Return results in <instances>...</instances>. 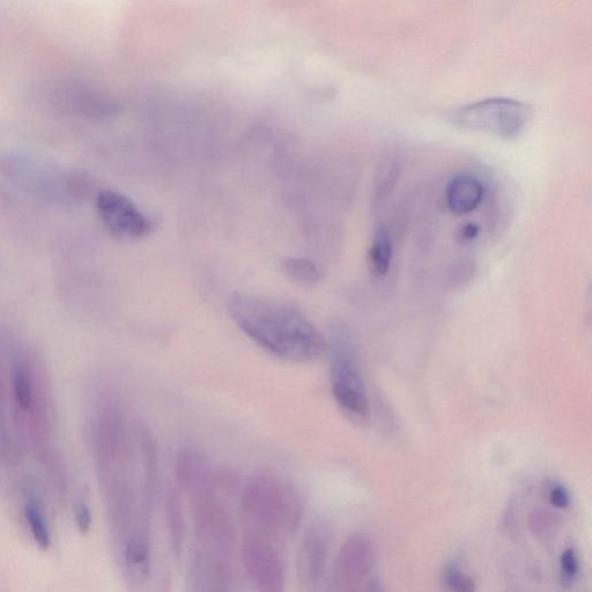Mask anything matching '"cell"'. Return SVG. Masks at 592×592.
I'll return each instance as SVG.
<instances>
[{"label": "cell", "instance_id": "cell-1", "mask_svg": "<svg viewBox=\"0 0 592 592\" xmlns=\"http://www.w3.org/2000/svg\"><path fill=\"white\" fill-rule=\"evenodd\" d=\"M229 310L236 324L265 351L296 362L313 361L327 349L322 333L300 310L287 303L235 294Z\"/></svg>", "mask_w": 592, "mask_h": 592}, {"label": "cell", "instance_id": "cell-2", "mask_svg": "<svg viewBox=\"0 0 592 592\" xmlns=\"http://www.w3.org/2000/svg\"><path fill=\"white\" fill-rule=\"evenodd\" d=\"M241 513L247 534L278 544L298 529L302 503L290 484L265 473L251 479L244 488Z\"/></svg>", "mask_w": 592, "mask_h": 592}, {"label": "cell", "instance_id": "cell-3", "mask_svg": "<svg viewBox=\"0 0 592 592\" xmlns=\"http://www.w3.org/2000/svg\"><path fill=\"white\" fill-rule=\"evenodd\" d=\"M534 111L527 103L505 98L486 99L454 111L456 127L513 140L528 129Z\"/></svg>", "mask_w": 592, "mask_h": 592}, {"label": "cell", "instance_id": "cell-4", "mask_svg": "<svg viewBox=\"0 0 592 592\" xmlns=\"http://www.w3.org/2000/svg\"><path fill=\"white\" fill-rule=\"evenodd\" d=\"M330 375L332 394L340 409L354 423L366 424L369 403L365 383L357 361L345 347L333 353Z\"/></svg>", "mask_w": 592, "mask_h": 592}, {"label": "cell", "instance_id": "cell-5", "mask_svg": "<svg viewBox=\"0 0 592 592\" xmlns=\"http://www.w3.org/2000/svg\"><path fill=\"white\" fill-rule=\"evenodd\" d=\"M192 502L196 538L199 547L221 554L232 555L236 544L233 516L216 492Z\"/></svg>", "mask_w": 592, "mask_h": 592}, {"label": "cell", "instance_id": "cell-6", "mask_svg": "<svg viewBox=\"0 0 592 592\" xmlns=\"http://www.w3.org/2000/svg\"><path fill=\"white\" fill-rule=\"evenodd\" d=\"M244 571L251 582L265 592H280L286 586V569L278 544L247 534L241 546Z\"/></svg>", "mask_w": 592, "mask_h": 592}, {"label": "cell", "instance_id": "cell-7", "mask_svg": "<svg viewBox=\"0 0 592 592\" xmlns=\"http://www.w3.org/2000/svg\"><path fill=\"white\" fill-rule=\"evenodd\" d=\"M98 210L106 227L118 238L142 239L151 232L150 219L120 192L102 191L98 197Z\"/></svg>", "mask_w": 592, "mask_h": 592}, {"label": "cell", "instance_id": "cell-8", "mask_svg": "<svg viewBox=\"0 0 592 592\" xmlns=\"http://www.w3.org/2000/svg\"><path fill=\"white\" fill-rule=\"evenodd\" d=\"M374 565L373 547L368 540L354 536L340 547L333 566L332 587L337 591H357L366 582Z\"/></svg>", "mask_w": 592, "mask_h": 592}, {"label": "cell", "instance_id": "cell-9", "mask_svg": "<svg viewBox=\"0 0 592 592\" xmlns=\"http://www.w3.org/2000/svg\"><path fill=\"white\" fill-rule=\"evenodd\" d=\"M236 576L231 555L221 554L198 546L192 557L189 586L194 591H228L234 589Z\"/></svg>", "mask_w": 592, "mask_h": 592}, {"label": "cell", "instance_id": "cell-10", "mask_svg": "<svg viewBox=\"0 0 592 592\" xmlns=\"http://www.w3.org/2000/svg\"><path fill=\"white\" fill-rule=\"evenodd\" d=\"M330 550L329 530L323 523L310 525L303 536L296 561V571L303 589L315 590L327 567Z\"/></svg>", "mask_w": 592, "mask_h": 592}, {"label": "cell", "instance_id": "cell-11", "mask_svg": "<svg viewBox=\"0 0 592 592\" xmlns=\"http://www.w3.org/2000/svg\"><path fill=\"white\" fill-rule=\"evenodd\" d=\"M176 479L191 501L216 491L206 456L196 447H184L176 458Z\"/></svg>", "mask_w": 592, "mask_h": 592}, {"label": "cell", "instance_id": "cell-12", "mask_svg": "<svg viewBox=\"0 0 592 592\" xmlns=\"http://www.w3.org/2000/svg\"><path fill=\"white\" fill-rule=\"evenodd\" d=\"M484 185L477 177L461 174L450 181L446 191L448 209L456 216H466L477 209L484 198Z\"/></svg>", "mask_w": 592, "mask_h": 592}, {"label": "cell", "instance_id": "cell-13", "mask_svg": "<svg viewBox=\"0 0 592 592\" xmlns=\"http://www.w3.org/2000/svg\"><path fill=\"white\" fill-rule=\"evenodd\" d=\"M138 435L145 472V506L148 512H150L153 499L155 498V494H157L160 479L159 447L157 440H155L153 434L148 429H140Z\"/></svg>", "mask_w": 592, "mask_h": 592}, {"label": "cell", "instance_id": "cell-14", "mask_svg": "<svg viewBox=\"0 0 592 592\" xmlns=\"http://www.w3.org/2000/svg\"><path fill=\"white\" fill-rule=\"evenodd\" d=\"M124 561L130 574L138 581H144L151 573L150 536L143 528L132 535L124 547Z\"/></svg>", "mask_w": 592, "mask_h": 592}, {"label": "cell", "instance_id": "cell-15", "mask_svg": "<svg viewBox=\"0 0 592 592\" xmlns=\"http://www.w3.org/2000/svg\"><path fill=\"white\" fill-rule=\"evenodd\" d=\"M392 256H394V249H392L391 236L386 227H381L377 229L367 254L370 275L376 279L386 277L390 270Z\"/></svg>", "mask_w": 592, "mask_h": 592}, {"label": "cell", "instance_id": "cell-16", "mask_svg": "<svg viewBox=\"0 0 592 592\" xmlns=\"http://www.w3.org/2000/svg\"><path fill=\"white\" fill-rule=\"evenodd\" d=\"M165 514L170 545L176 558H180L185 532V522L179 494L169 490L165 501Z\"/></svg>", "mask_w": 592, "mask_h": 592}, {"label": "cell", "instance_id": "cell-17", "mask_svg": "<svg viewBox=\"0 0 592 592\" xmlns=\"http://www.w3.org/2000/svg\"><path fill=\"white\" fill-rule=\"evenodd\" d=\"M284 271L296 283L312 286L321 279L320 269L317 265L306 258H288L283 264Z\"/></svg>", "mask_w": 592, "mask_h": 592}, {"label": "cell", "instance_id": "cell-18", "mask_svg": "<svg viewBox=\"0 0 592 592\" xmlns=\"http://www.w3.org/2000/svg\"><path fill=\"white\" fill-rule=\"evenodd\" d=\"M25 515L36 544L41 549L47 550L51 544V537L46 517H44L41 508L35 501L29 500L26 503Z\"/></svg>", "mask_w": 592, "mask_h": 592}, {"label": "cell", "instance_id": "cell-19", "mask_svg": "<svg viewBox=\"0 0 592 592\" xmlns=\"http://www.w3.org/2000/svg\"><path fill=\"white\" fill-rule=\"evenodd\" d=\"M14 395L22 410H28L32 405L33 390L25 367H18L14 373Z\"/></svg>", "mask_w": 592, "mask_h": 592}, {"label": "cell", "instance_id": "cell-20", "mask_svg": "<svg viewBox=\"0 0 592 592\" xmlns=\"http://www.w3.org/2000/svg\"><path fill=\"white\" fill-rule=\"evenodd\" d=\"M444 581L451 590L460 592H470L475 590V582L471 577L464 575L460 569L450 565L444 571Z\"/></svg>", "mask_w": 592, "mask_h": 592}, {"label": "cell", "instance_id": "cell-21", "mask_svg": "<svg viewBox=\"0 0 592 592\" xmlns=\"http://www.w3.org/2000/svg\"><path fill=\"white\" fill-rule=\"evenodd\" d=\"M560 567L562 582L572 583L577 573H579V561H577L576 554L573 550L569 549L562 553Z\"/></svg>", "mask_w": 592, "mask_h": 592}, {"label": "cell", "instance_id": "cell-22", "mask_svg": "<svg viewBox=\"0 0 592 592\" xmlns=\"http://www.w3.org/2000/svg\"><path fill=\"white\" fill-rule=\"evenodd\" d=\"M74 516H76V522L81 532L90 531L92 525V515L90 508L85 503L80 502L74 509Z\"/></svg>", "mask_w": 592, "mask_h": 592}, {"label": "cell", "instance_id": "cell-23", "mask_svg": "<svg viewBox=\"0 0 592 592\" xmlns=\"http://www.w3.org/2000/svg\"><path fill=\"white\" fill-rule=\"evenodd\" d=\"M550 501L554 507L565 509L571 503V498L564 486L557 485L551 488Z\"/></svg>", "mask_w": 592, "mask_h": 592}, {"label": "cell", "instance_id": "cell-24", "mask_svg": "<svg viewBox=\"0 0 592 592\" xmlns=\"http://www.w3.org/2000/svg\"><path fill=\"white\" fill-rule=\"evenodd\" d=\"M478 234L479 228L477 225L466 224L457 232V240L462 243L471 242L477 238Z\"/></svg>", "mask_w": 592, "mask_h": 592}]
</instances>
